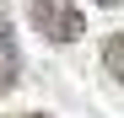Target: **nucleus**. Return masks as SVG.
Here are the masks:
<instances>
[{
    "label": "nucleus",
    "mask_w": 124,
    "mask_h": 118,
    "mask_svg": "<svg viewBox=\"0 0 124 118\" xmlns=\"http://www.w3.org/2000/svg\"><path fill=\"white\" fill-rule=\"evenodd\" d=\"M27 16H32V27L49 38V43H76L81 38V11H76V0H27Z\"/></svg>",
    "instance_id": "1"
},
{
    "label": "nucleus",
    "mask_w": 124,
    "mask_h": 118,
    "mask_svg": "<svg viewBox=\"0 0 124 118\" xmlns=\"http://www.w3.org/2000/svg\"><path fill=\"white\" fill-rule=\"evenodd\" d=\"M16 86V38H11V27L0 22V97H6Z\"/></svg>",
    "instance_id": "2"
},
{
    "label": "nucleus",
    "mask_w": 124,
    "mask_h": 118,
    "mask_svg": "<svg viewBox=\"0 0 124 118\" xmlns=\"http://www.w3.org/2000/svg\"><path fill=\"white\" fill-rule=\"evenodd\" d=\"M102 70H108L113 81H124V32H113L108 43H102Z\"/></svg>",
    "instance_id": "3"
},
{
    "label": "nucleus",
    "mask_w": 124,
    "mask_h": 118,
    "mask_svg": "<svg viewBox=\"0 0 124 118\" xmlns=\"http://www.w3.org/2000/svg\"><path fill=\"white\" fill-rule=\"evenodd\" d=\"M16 118H49V113H16Z\"/></svg>",
    "instance_id": "4"
},
{
    "label": "nucleus",
    "mask_w": 124,
    "mask_h": 118,
    "mask_svg": "<svg viewBox=\"0 0 124 118\" xmlns=\"http://www.w3.org/2000/svg\"><path fill=\"white\" fill-rule=\"evenodd\" d=\"M97 6H119V0H97Z\"/></svg>",
    "instance_id": "5"
}]
</instances>
